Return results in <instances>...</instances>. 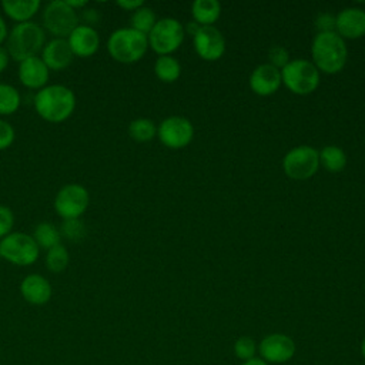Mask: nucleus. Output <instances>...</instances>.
<instances>
[{
  "label": "nucleus",
  "instance_id": "nucleus-1",
  "mask_svg": "<svg viewBox=\"0 0 365 365\" xmlns=\"http://www.w3.org/2000/svg\"><path fill=\"white\" fill-rule=\"evenodd\" d=\"M34 107L37 114L46 121L61 123L73 114L76 108V96L66 86H46L37 91Z\"/></svg>",
  "mask_w": 365,
  "mask_h": 365
},
{
  "label": "nucleus",
  "instance_id": "nucleus-2",
  "mask_svg": "<svg viewBox=\"0 0 365 365\" xmlns=\"http://www.w3.org/2000/svg\"><path fill=\"white\" fill-rule=\"evenodd\" d=\"M312 63L324 73L334 74L344 68L348 58L345 40L335 31L318 33L311 46Z\"/></svg>",
  "mask_w": 365,
  "mask_h": 365
},
{
  "label": "nucleus",
  "instance_id": "nucleus-3",
  "mask_svg": "<svg viewBox=\"0 0 365 365\" xmlns=\"http://www.w3.org/2000/svg\"><path fill=\"white\" fill-rule=\"evenodd\" d=\"M46 34L41 26L34 21H26L16 24L7 34L6 50L9 56L21 63L26 58L36 57L43 50Z\"/></svg>",
  "mask_w": 365,
  "mask_h": 365
},
{
  "label": "nucleus",
  "instance_id": "nucleus-4",
  "mask_svg": "<svg viewBox=\"0 0 365 365\" xmlns=\"http://www.w3.org/2000/svg\"><path fill=\"white\" fill-rule=\"evenodd\" d=\"M148 48V38L145 34L124 27L111 33L107 41V50L110 56L120 63H135L138 61Z\"/></svg>",
  "mask_w": 365,
  "mask_h": 365
},
{
  "label": "nucleus",
  "instance_id": "nucleus-5",
  "mask_svg": "<svg viewBox=\"0 0 365 365\" xmlns=\"http://www.w3.org/2000/svg\"><path fill=\"white\" fill-rule=\"evenodd\" d=\"M281 80L294 94L305 96L317 90L319 84V70L309 60H289V63L281 68Z\"/></svg>",
  "mask_w": 365,
  "mask_h": 365
},
{
  "label": "nucleus",
  "instance_id": "nucleus-6",
  "mask_svg": "<svg viewBox=\"0 0 365 365\" xmlns=\"http://www.w3.org/2000/svg\"><path fill=\"white\" fill-rule=\"evenodd\" d=\"M184 34V27L178 20L173 17L160 19L147 34L148 46L160 56H170L181 46Z\"/></svg>",
  "mask_w": 365,
  "mask_h": 365
},
{
  "label": "nucleus",
  "instance_id": "nucleus-7",
  "mask_svg": "<svg viewBox=\"0 0 365 365\" xmlns=\"http://www.w3.org/2000/svg\"><path fill=\"white\" fill-rule=\"evenodd\" d=\"M0 257L14 265H31L38 258V245L24 232H10L0 241Z\"/></svg>",
  "mask_w": 365,
  "mask_h": 365
},
{
  "label": "nucleus",
  "instance_id": "nucleus-8",
  "mask_svg": "<svg viewBox=\"0 0 365 365\" xmlns=\"http://www.w3.org/2000/svg\"><path fill=\"white\" fill-rule=\"evenodd\" d=\"M78 26V14L66 0L50 1L43 11V27L56 38H64Z\"/></svg>",
  "mask_w": 365,
  "mask_h": 365
},
{
  "label": "nucleus",
  "instance_id": "nucleus-9",
  "mask_svg": "<svg viewBox=\"0 0 365 365\" xmlns=\"http://www.w3.org/2000/svg\"><path fill=\"white\" fill-rule=\"evenodd\" d=\"M318 167L319 154L311 145L294 147L282 160V168L292 180H307L318 171Z\"/></svg>",
  "mask_w": 365,
  "mask_h": 365
},
{
  "label": "nucleus",
  "instance_id": "nucleus-10",
  "mask_svg": "<svg viewBox=\"0 0 365 365\" xmlns=\"http://www.w3.org/2000/svg\"><path fill=\"white\" fill-rule=\"evenodd\" d=\"M90 202L88 191L80 184L64 185L54 198V210L63 220L80 218Z\"/></svg>",
  "mask_w": 365,
  "mask_h": 365
},
{
  "label": "nucleus",
  "instance_id": "nucleus-11",
  "mask_svg": "<svg viewBox=\"0 0 365 365\" xmlns=\"http://www.w3.org/2000/svg\"><path fill=\"white\" fill-rule=\"evenodd\" d=\"M157 135L165 147L177 150L191 143L194 127L190 120L180 115H171L161 121L157 128Z\"/></svg>",
  "mask_w": 365,
  "mask_h": 365
},
{
  "label": "nucleus",
  "instance_id": "nucleus-12",
  "mask_svg": "<svg viewBox=\"0 0 365 365\" xmlns=\"http://www.w3.org/2000/svg\"><path fill=\"white\" fill-rule=\"evenodd\" d=\"M261 359L269 364H285L295 355V342L285 334H269L258 344Z\"/></svg>",
  "mask_w": 365,
  "mask_h": 365
},
{
  "label": "nucleus",
  "instance_id": "nucleus-13",
  "mask_svg": "<svg viewBox=\"0 0 365 365\" xmlns=\"http://www.w3.org/2000/svg\"><path fill=\"white\" fill-rule=\"evenodd\" d=\"M194 48L201 58L215 61L225 51V38L214 26H201L194 34Z\"/></svg>",
  "mask_w": 365,
  "mask_h": 365
},
{
  "label": "nucleus",
  "instance_id": "nucleus-14",
  "mask_svg": "<svg viewBox=\"0 0 365 365\" xmlns=\"http://www.w3.org/2000/svg\"><path fill=\"white\" fill-rule=\"evenodd\" d=\"M335 33L345 38H359L365 34V10L348 7L335 16Z\"/></svg>",
  "mask_w": 365,
  "mask_h": 365
},
{
  "label": "nucleus",
  "instance_id": "nucleus-15",
  "mask_svg": "<svg viewBox=\"0 0 365 365\" xmlns=\"http://www.w3.org/2000/svg\"><path fill=\"white\" fill-rule=\"evenodd\" d=\"M281 70L275 68L269 63L259 64L250 76V87L258 96H271L281 86Z\"/></svg>",
  "mask_w": 365,
  "mask_h": 365
},
{
  "label": "nucleus",
  "instance_id": "nucleus-16",
  "mask_svg": "<svg viewBox=\"0 0 365 365\" xmlns=\"http://www.w3.org/2000/svg\"><path fill=\"white\" fill-rule=\"evenodd\" d=\"M67 41L73 54L78 57L93 56L100 46L98 33L88 24H78L71 31Z\"/></svg>",
  "mask_w": 365,
  "mask_h": 365
},
{
  "label": "nucleus",
  "instance_id": "nucleus-17",
  "mask_svg": "<svg viewBox=\"0 0 365 365\" xmlns=\"http://www.w3.org/2000/svg\"><path fill=\"white\" fill-rule=\"evenodd\" d=\"M73 51L66 38H54L41 50V60L48 70H64L73 61Z\"/></svg>",
  "mask_w": 365,
  "mask_h": 365
},
{
  "label": "nucleus",
  "instance_id": "nucleus-18",
  "mask_svg": "<svg viewBox=\"0 0 365 365\" xmlns=\"http://www.w3.org/2000/svg\"><path fill=\"white\" fill-rule=\"evenodd\" d=\"M19 80L27 88H43L48 80V68L41 57H30L19 66Z\"/></svg>",
  "mask_w": 365,
  "mask_h": 365
},
{
  "label": "nucleus",
  "instance_id": "nucleus-19",
  "mask_svg": "<svg viewBox=\"0 0 365 365\" xmlns=\"http://www.w3.org/2000/svg\"><path fill=\"white\" fill-rule=\"evenodd\" d=\"M20 292L29 304L43 305L51 298V285L43 275L31 274L21 281Z\"/></svg>",
  "mask_w": 365,
  "mask_h": 365
},
{
  "label": "nucleus",
  "instance_id": "nucleus-20",
  "mask_svg": "<svg viewBox=\"0 0 365 365\" xmlns=\"http://www.w3.org/2000/svg\"><path fill=\"white\" fill-rule=\"evenodd\" d=\"M41 3L38 0H3L1 7L4 13L19 21L26 23L30 21V19L38 11Z\"/></svg>",
  "mask_w": 365,
  "mask_h": 365
},
{
  "label": "nucleus",
  "instance_id": "nucleus-21",
  "mask_svg": "<svg viewBox=\"0 0 365 365\" xmlns=\"http://www.w3.org/2000/svg\"><path fill=\"white\" fill-rule=\"evenodd\" d=\"M194 21L200 26H212L221 14V6L217 0H195L191 7Z\"/></svg>",
  "mask_w": 365,
  "mask_h": 365
},
{
  "label": "nucleus",
  "instance_id": "nucleus-22",
  "mask_svg": "<svg viewBox=\"0 0 365 365\" xmlns=\"http://www.w3.org/2000/svg\"><path fill=\"white\" fill-rule=\"evenodd\" d=\"M319 154V165H322L329 173H338L345 168L346 165V154L341 147L336 145H327Z\"/></svg>",
  "mask_w": 365,
  "mask_h": 365
},
{
  "label": "nucleus",
  "instance_id": "nucleus-23",
  "mask_svg": "<svg viewBox=\"0 0 365 365\" xmlns=\"http://www.w3.org/2000/svg\"><path fill=\"white\" fill-rule=\"evenodd\" d=\"M155 76L164 83H174L181 74V66L173 56H160L154 64Z\"/></svg>",
  "mask_w": 365,
  "mask_h": 365
},
{
  "label": "nucleus",
  "instance_id": "nucleus-24",
  "mask_svg": "<svg viewBox=\"0 0 365 365\" xmlns=\"http://www.w3.org/2000/svg\"><path fill=\"white\" fill-rule=\"evenodd\" d=\"M31 237L34 238L38 248L41 247L46 250H50V248L58 245L60 240H61L60 230L51 222H40L34 228V234Z\"/></svg>",
  "mask_w": 365,
  "mask_h": 365
},
{
  "label": "nucleus",
  "instance_id": "nucleus-25",
  "mask_svg": "<svg viewBox=\"0 0 365 365\" xmlns=\"http://www.w3.org/2000/svg\"><path fill=\"white\" fill-rule=\"evenodd\" d=\"M128 134L134 141L147 143L153 140L157 134L155 124L148 118H137L133 120L128 125Z\"/></svg>",
  "mask_w": 365,
  "mask_h": 365
},
{
  "label": "nucleus",
  "instance_id": "nucleus-26",
  "mask_svg": "<svg viewBox=\"0 0 365 365\" xmlns=\"http://www.w3.org/2000/svg\"><path fill=\"white\" fill-rule=\"evenodd\" d=\"M155 23H157L155 13L150 7L141 6L131 14V29H134L145 36L151 31V29L154 27Z\"/></svg>",
  "mask_w": 365,
  "mask_h": 365
},
{
  "label": "nucleus",
  "instance_id": "nucleus-27",
  "mask_svg": "<svg viewBox=\"0 0 365 365\" xmlns=\"http://www.w3.org/2000/svg\"><path fill=\"white\" fill-rule=\"evenodd\" d=\"M20 106V94L10 84L0 83V114L9 115L17 111Z\"/></svg>",
  "mask_w": 365,
  "mask_h": 365
},
{
  "label": "nucleus",
  "instance_id": "nucleus-28",
  "mask_svg": "<svg viewBox=\"0 0 365 365\" xmlns=\"http://www.w3.org/2000/svg\"><path fill=\"white\" fill-rule=\"evenodd\" d=\"M68 252L66 250L64 245L58 244L50 250H47V255H46V265L51 272H61L67 268L68 265Z\"/></svg>",
  "mask_w": 365,
  "mask_h": 365
},
{
  "label": "nucleus",
  "instance_id": "nucleus-29",
  "mask_svg": "<svg viewBox=\"0 0 365 365\" xmlns=\"http://www.w3.org/2000/svg\"><path fill=\"white\" fill-rule=\"evenodd\" d=\"M60 234L73 242L81 241L86 237V225L80 218L64 220L60 228Z\"/></svg>",
  "mask_w": 365,
  "mask_h": 365
},
{
  "label": "nucleus",
  "instance_id": "nucleus-30",
  "mask_svg": "<svg viewBox=\"0 0 365 365\" xmlns=\"http://www.w3.org/2000/svg\"><path fill=\"white\" fill-rule=\"evenodd\" d=\"M257 351H258V346H257L255 341L250 336H240L234 342V354L237 358L242 359V362L255 358Z\"/></svg>",
  "mask_w": 365,
  "mask_h": 365
},
{
  "label": "nucleus",
  "instance_id": "nucleus-31",
  "mask_svg": "<svg viewBox=\"0 0 365 365\" xmlns=\"http://www.w3.org/2000/svg\"><path fill=\"white\" fill-rule=\"evenodd\" d=\"M268 58H269V64L274 66L278 70L284 68L289 63L288 50L285 47H282V46L271 47L269 51H268Z\"/></svg>",
  "mask_w": 365,
  "mask_h": 365
},
{
  "label": "nucleus",
  "instance_id": "nucleus-32",
  "mask_svg": "<svg viewBox=\"0 0 365 365\" xmlns=\"http://www.w3.org/2000/svg\"><path fill=\"white\" fill-rule=\"evenodd\" d=\"M14 224V215L7 205H0V238L10 234Z\"/></svg>",
  "mask_w": 365,
  "mask_h": 365
},
{
  "label": "nucleus",
  "instance_id": "nucleus-33",
  "mask_svg": "<svg viewBox=\"0 0 365 365\" xmlns=\"http://www.w3.org/2000/svg\"><path fill=\"white\" fill-rule=\"evenodd\" d=\"M14 141V128L4 120H0V150H6Z\"/></svg>",
  "mask_w": 365,
  "mask_h": 365
},
{
  "label": "nucleus",
  "instance_id": "nucleus-34",
  "mask_svg": "<svg viewBox=\"0 0 365 365\" xmlns=\"http://www.w3.org/2000/svg\"><path fill=\"white\" fill-rule=\"evenodd\" d=\"M315 26L318 29V33L335 31V16H332L329 13H322L317 17Z\"/></svg>",
  "mask_w": 365,
  "mask_h": 365
},
{
  "label": "nucleus",
  "instance_id": "nucleus-35",
  "mask_svg": "<svg viewBox=\"0 0 365 365\" xmlns=\"http://www.w3.org/2000/svg\"><path fill=\"white\" fill-rule=\"evenodd\" d=\"M117 6H120L121 9L128 10V11H135L137 9L144 6V3H143V0H118Z\"/></svg>",
  "mask_w": 365,
  "mask_h": 365
},
{
  "label": "nucleus",
  "instance_id": "nucleus-36",
  "mask_svg": "<svg viewBox=\"0 0 365 365\" xmlns=\"http://www.w3.org/2000/svg\"><path fill=\"white\" fill-rule=\"evenodd\" d=\"M83 17L87 23H90L88 26H91L93 23H96L98 20V14H97V10L94 9H88V10H84L83 11Z\"/></svg>",
  "mask_w": 365,
  "mask_h": 365
},
{
  "label": "nucleus",
  "instance_id": "nucleus-37",
  "mask_svg": "<svg viewBox=\"0 0 365 365\" xmlns=\"http://www.w3.org/2000/svg\"><path fill=\"white\" fill-rule=\"evenodd\" d=\"M10 56L4 47H0V73H3L9 66Z\"/></svg>",
  "mask_w": 365,
  "mask_h": 365
},
{
  "label": "nucleus",
  "instance_id": "nucleus-38",
  "mask_svg": "<svg viewBox=\"0 0 365 365\" xmlns=\"http://www.w3.org/2000/svg\"><path fill=\"white\" fill-rule=\"evenodd\" d=\"M66 3L71 7V9H78V7H86L87 6V1L86 0H66Z\"/></svg>",
  "mask_w": 365,
  "mask_h": 365
},
{
  "label": "nucleus",
  "instance_id": "nucleus-39",
  "mask_svg": "<svg viewBox=\"0 0 365 365\" xmlns=\"http://www.w3.org/2000/svg\"><path fill=\"white\" fill-rule=\"evenodd\" d=\"M7 26H6V23H4V20L1 19V16H0V43L4 40V38H7Z\"/></svg>",
  "mask_w": 365,
  "mask_h": 365
},
{
  "label": "nucleus",
  "instance_id": "nucleus-40",
  "mask_svg": "<svg viewBox=\"0 0 365 365\" xmlns=\"http://www.w3.org/2000/svg\"><path fill=\"white\" fill-rule=\"evenodd\" d=\"M241 365H268L265 361H262L261 358H252L248 361H244Z\"/></svg>",
  "mask_w": 365,
  "mask_h": 365
},
{
  "label": "nucleus",
  "instance_id": "nucleus-41",
  "mask_svg": "<svg viewBox=\"0 0 365 365\" xmlns=\"http://www.w3.org/2000/svg\"><path fill=\"white\" fill-rule=\"evenodd\" d=\"M361 354H362V356H364V359H365V338H364L362 342H361Z\"/></svg>",
  "mask_w": 365,
  "mask_h": 365
}]
</instances>
